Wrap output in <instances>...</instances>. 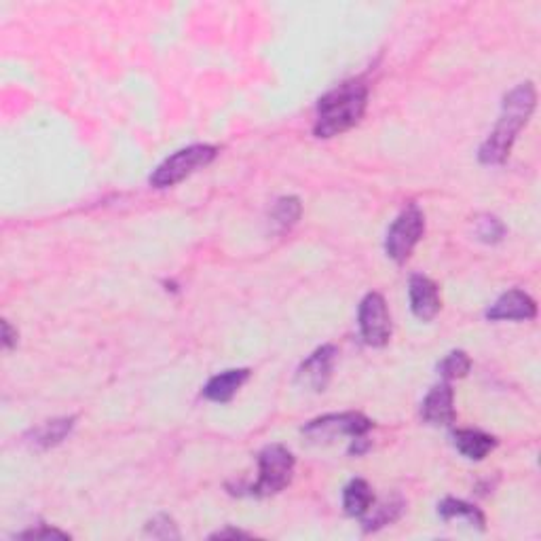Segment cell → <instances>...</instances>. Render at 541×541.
Listing matches in <instances>:
<instances>
[{
  "label": "cell",
  "instance_id": "obj_1",
  "mask_svg": "<svg viewBox=\"0 0 541 541\" xmlns=\"http://www.w3.org/2000/svg\"><path fill=\"white\" fill-rule=\"evenodd\" d=\"M535 102H537V91H535L533 83H520L503 98L499 121H497L495 129L490 131L487 140L482 142L480 153H478L480 163H484V166H501L508 159L516 136L520 134V129L525 128L533 115Z\"/></svg>",
  "mask_w": 541,
  "mask_h": 541
},
{
  "label": "cell",
  "instance_id": "obj_2",
  "mask_svg": "<svg viewBox=\"0 0 541 541\" xmlns=\"http://www.w3.org/2000/svg\"><path fill=\"white\" fill-rule=\"evenodd\" d=\"M368 104V87L362 81H347L326 93L318 104L313 125L318 138H335L362 121Z\"/></svg>",
  "mask_w": 541,
  "mask_h": 541
},
{
  "label": "cell",
  "instance_id": "obj_3",
  "mask_svg": "<svg viewBox=\"0 0 541 541\" xmlns=\"http://www.w3.org/2000/svg\"><path fill=\"white\" fill-rule=\"evenodd\" d=\"M294 455L286 446L270 444L258 455V480L250 487V495L270 497L284 490L294 474Z\"/></svg>",
  "mask_w": 541,
  "mask_h": 541
},
{
  "label": "cell",
  "instance_id": "obj_4",
  "mask_svg": "<svg viewBox=\"0 0 541 541\" xmlns=\"http://www.w3.org/2000/svg\"><path fill=\"white\" fill-rule=\"evenodd\" d=\"M218 148L210 147V144H195V147L182 148L172 157H167L159 167L155 169L150 176V185L155 188H169L178 185L188 176L197 172V169L210 166L216 159Z\"/></svg>",
  "mask_w": 541,
  "mask_h": 541
},
{
  "label": "cell",
  "instance_id": "obj_5",
  "mask_svg": "<svg viewBox=\"0 0 541 541\" xmlns=\"http://www.w3.org/2000/svg\"><path fill=\"white\" fill-rule=\"evenodd\" d=\"M373 430V421L364 417L362 413H341V414H326L303 427V433L311 442L328 444L338 438H362Z\"/></svg>",
  "mask_w": 541,
  "mask_h": 541
},
{
  "label": "cell",
  "instance_id": "obj_6",
  "mask_svg": "<svg viewBox=\"0 0 541 541\" xmlns=\"http://www.w3.org/2000/svg\"><path fill=\"white\" fill-rule=\"evenodd\" d=\"M425 233V216L419 210V205L411 204L398 218L394 220V224L389 226L385 250L387 256L394 258L395 262H406L411 258L413 250L417 248Z\"/></svg>",
  "mask_w": 541,
  "mask_h": 541
},
{
  "label": "cell",
  "instance_id": "obj_7",
  "mask_svg": "<svg viewBox=\"0 0 541 541\" xmlns=\"http://www.w3.org/2000/svg\"><path fill=\"white\" fill-rule=\"evenodd\" d=\"M362 338L370 347H383L392 337V318H389L387 303L379 292H370L364 297L357 311Z\"/></svg>",
  "mask_w": 541,
  "mask_h": 541
},
{
  "label": "cell",
  "instance_id": "obj_8",
  "mask_svg": "<svg viewBox=\"0 0 541 541\" xmlns=\"http://www.w3.org/2000/svg\"><path fill=\"white\" fill-rule=\"evenodd\" d=\"M337 360V349L332 345H324L318 351L307 357V360L300 364L297 373V383L303 389H309V392H324L328 387L332 368H335Z\"/></svg>",
  "mask_w": 541,
  "mask_h": 541
},
{
  "label": "cell",
  "instance_id": "obj_9",
  "mask_svg": "<svg viewBox=\"0 0 541 541\" xmlns=\"http://www.w3.org/2000/svg\"><path fill=\"white\" fill-rule=\"evenodd\" d=\"M537 316V305L535 300L522 290H509L495 300V305L487 311L490 322H527Z\"/></svg>",
  "mask_w": 541,
  "mask_h": 541
},
{
  "label": "cell",
  "instance_id": "obj_10",
  "mask_svg": "<svg viewBox=\"0 0 541 541\" xmlns=\"http://www.w3.org/2000/svg\"><path fill=\"white\" fill-rule=\"evenodd\" d=\"M421 414L430 425L446 427L455 423V394L449 385V381L440 383L425 395L423 406H421Z\"/></svg>",
  "mask_w": 541,
  "mask_h": 541
},
{
  "label": "cell",
  "instance_id": "obj_11",
  "mask_svg": "<svg viewBox=\"0 0 541 541\" xmlns=\"http://www.w3.org/2000/svg\"><path fill=\"white\" fill-rule=\"evenodd\" d=\"M408 294H411V309L421 322H432L442 309L438 286L425 275H413Z\"/></svg>",
  "mask_w": 541,
  "mask_h": 541
},
{
  "label": "cell",
  "instance_id": "obj_12",
  "mask_svg": "<svg viewBox=\"0 0 541 541\" xmlns=\"http://www.w3.org/2000/svg\"><path fill=\"white\" fill-rule=\"evenodd\" d=\"M250 379V370L248 368H237V370H224L216 376H212L207 381V385L204 387V395L212 402H229L233 400L245 381Z\"/></svg>",
  "mask_w": 541,
  "mask_h": 541
},
{
  "label": "cell",
  "instance_id": "obj_13",
  "mask_svg": "<svg viewBox=\"0 0 541 541\" xmlns=\"http://www.w3.org/2000/svg\"><path fill=\"white\" fill-rule=\"evenodd\" d=\"M72 427H74V417L45 421V423L34 427V430L28 433V442L36 446V449H52V446H58L60 442H64L66 436H71Z\"/></svg>",
  "mask_w": 541,
  "mask_h": 541
},
{
  "label": "cell",
  "instance_id": "obj_14",
  "mask_svg": "<svg viewBox=\"0 0 541 541\" xmlns=\"http://www.w3.org/2000/svg\"><path fill=\"white\" fill-rule=\"evenodd\" d=\"M452 440H455L457 451L461 452L465 459H471V461H482V459L497 446V440L493 436L478 430H459L455 432Z\"/></svg>",
  "mask_w": 541,
  "mask_h": 541
},
{
  "label": "cell",
  "instance_id": "obj_15",
  "mask_svg": "<svg viewBox=\"0 0 541 541\" xmlns=\"http://www.w3.org/2000/svg\"><path fill=\"white\" fill-rule=\"evenodd\" d=\"M438 514L446 522H459V525H468L471 528H478V531H482L484 525H487V518H484L480 509L461 499H444L438 506Z\"/></svg>",
  "mask_w": 541,
  "mask_h": 541
},
{
  "label": "cell",
  "instance_id": "obj_16",
  "mask_svg": "<svg viewBox=\"0 0 541 541\" xmlns=\"http://www.w3.org/2000/svg\"><path fill=\"white\" fill-rule=\"evenodd\" d=\"M373 503H375L373 489H370V484L366 480H362V478H356V480H351L347 487H345L343 508L349 516H357V518H362Z\"/></svg>",
  "mask_w": 541,
  "mask_h": 541
},
{
  "label": "cell",
  "instance_id": "obj_17",
  "mask_svg": "<svg viewBox=\"0 0 541 541\" xmlns=\"http://www.w3.org/2000/svg\"><path fill=\"white\" fill-rule=\"evenodd\" d=\"M402 512V501H383L381 506H370L366 514L362 516L364 518V528L366 531H376V528L389 525L398 518Z\"/></svg>",
  "mask_w": 541,
  "mask_h": 541
},
{
  "label": "cell",
  "instance_id": "obj_18",
  "mask_svg": "<svg viewBox=\"0 0 541 541\" xmlns=\"http://www.w3.org/2000/svg\"><path fill=\"white\" fill-rule=\"evenodd\" d=\"M470 368H471L470 356L465 354V351H452V354H449L442 362H440L438 373L444 381H455V379H463V376L470 373Z\"/></svg>",
  "mask_w": 541,
  "mask_h": 541
},
{
  "label": "cell",
  "instance_id": "obj_19",
  "mask_svg": "<svg viewBox=\"0 0 541 541\" xmlns=\"http://www.w3.org/2000/svg\"><path fill=\"white\" fill-rule=\"evenodd\" d=\"M300 214H303V205L297 197H284L280 199L273 207V223L280 226V229H290L299 223Z\"/></svg>",
  "mask_w": 541,
  "mask_h": 541
},
{
  "label": "cell",
  "instance_id": "obj_20",
  "mask_svg": "<svg viewBox=\"0 0 541 541\" xmlns=\"http://www.w3.org/2000/svg\"><path fill=\"white\" fill-rule=\"evenodd\" d=\"M476 235L487 243H497L506 235V226L495 216H480L476 220Z\"/></svg>",
  "mask_w": 541,
  "mask_h": 541
},
{
  "label": "cell",
  "instance_id": "obj_21",
  "mask_svg": "<svg viewBox=\"0 0 541 541\" xmlns=\"http://www.w3.org/2000/svg\"><path fill=\"white\" fill-rule=\"evenodd\" d=\"M147 533L153 535V537H157V539H178L180 537L176 522L166 514L155 516V518L147 525Z\"/></svg>",
  "mask_w": 541,
  "mask_h": 541
},
{
  "label": "cell",
  "instance_id": "obj_22",
  "mask_svg": "<svg viewBox=\"0 0 541 541\" xmlns=\"http://www.w3.org/2000/svg\"><path fill=\"white\" fill-rule=\"evenodd\" d=\"M22 539H71V535L60 531V528L53 527H39V528H30V531L20 533Z\"/></svg>",
  "mask_w": 541,
  "mask_h": 541
},
{
  "label": "cell",
  "instance_id": "obj_23",
  "mask_svg": "<svg viewBox=\"0 0 541 541\" xmlns=\"http://www.w3.org/2000/svg\"><path fill=\"white\" fill-rule=\"evenodd\" d=\"M239 537H250V535L239 531V528H224V531H216L210 535V539H239Z\"/></svg>",
  "mask_w": 541,
  "mask_h": 541
},
{
  "label": "cell",
  "instance_id": "obj_24",
  "mask_svg": "<svg viewBox=\"0 0 541 541\" xmlns=\"http://www.w3.org/2000/svg\"><path fill=\"white\" fill-rule=\"evenodd\" d=\"M15 343H17V332H14L11 324L7 322V319H5V322H3V345L7 349H11Z\"/></svg>",
  "mask_w": 541,
  "mask_h": 541
}]
</instances>
